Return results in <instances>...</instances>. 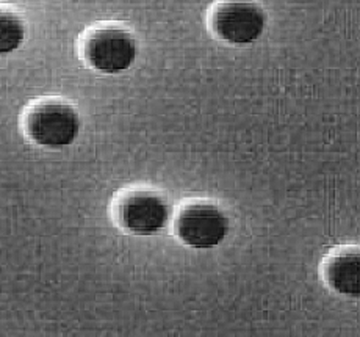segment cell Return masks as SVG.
<instances>
[{"label": "cell", "instance_id": "3", "mask_svg": "<svg viewBox=\"0 0 360 337\" xmlns=\"http://www.w3.org/2000/svg\"><path fill=\"white\" fill-rule=\"evenodd\" d=\"M231 222L224 209L209 199H191L176 213L174 234L193 250H213L229 236Z\"/></svg>", "mask_w": 360, "mask_h": 337}, {"label": "cell", "instance_id": "7", "mask_svg": "<svg viewBox=\"0 0 360 337\" xmlns=\"http://www.w3.org/2000/svg\"><path fill=\"white\" fill-rule=\"evenodd\" d=\"M27 39V23L10 5L0 4V55L19 51Z\"/></svg>", "mask_w": 360, "mask_h": 337}, {"label": "cell", "instance_id": "6", "mask_svg": "<svg viewBox=\"0 0 360 337\" xmlns=\"http://www.w3.org/2000/svg\"><path fill=\"white\" fill-rule=\"evenodd\" d=\"M323 279L332 292L360 298V248L346 246L329 254L323 264Z\"/></svg>", "mask_w": 360, "mask_h": 337}, {"label": "cell", "instance_id": "2", "mask_svg": "<svg viewBox=\"0 0 360 337\" xmlns=\"http://www.w3.org/2000/svg\"><path fill=\"white\" fill-rule=\"evenodd\" d=\"M80 57L96 72L116 75L135 63L138 41L134 32L122 24H94L80 38Z\"/></svg>", "mask_w": 360, "mask_h": 337}, {"label": "cell", "instance_id": "4", "mask_svg": "<svg viewBox=\"0 0 360 337\" xmlns=\"http://www.w3.org/2000/svg\"><path fill=\"white\" fill-rule=\"evenodd\" d=\"M171 205L160 191L131 189L116 199L115 220L120 228L136 237L163 232L171 222Z\"/></svg>", "mask_w": 360, "mask_h": 337}, {"label": "cell", "instance_id": "1", "mask_svg": "<svg viewBox=\"0 0 360 337\" xmlns=\"http://www.w3.org/2000/svg\"><path fill=\"white\" fill-rule=\"evenodd\" d=\"M22 129L27 139L39 148L63 149L79 139L82 120L77 107L58 96L34 99L25 108Z\"/></svg>", "mask_w": 360, "mask_h": 337}, {"label": "cell", "instance_id": "5", "mask_svg": "<svg viewBox=\"0 0 360 337\" xmlns=\"http://www.w3.org/2000/svg\"><path fill=\"white\" fill-rule=\"evenodd\" d=\"M210 30L223 43L248 46L266 29V13L257 0H218L209 15Z\"/></svg>", "mask_w": 360, "mask_h": 337}]
</instances>
